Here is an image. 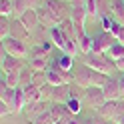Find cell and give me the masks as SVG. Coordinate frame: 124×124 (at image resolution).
Instances as JSON below:
<instances>
[{
	"mask_svg": "<svg viewBox=\"0 0 124 124\" xmlns=\"http://www.w3.org/2000/svg\"><path fill=\"white\" fill-rule=\"evenodd\" d=\"M114 64H116V70H120V72H124V56H122L120 60H116Z\"/></svg>",
	"mask_w": 124,
	"mask_h": 124,
	"instance_id": "cell-30",
	"label": "cell"
},
{
	"mask_svg": "<svg viewBox=\"0 0 124 124\" xmlns=\"http://www.w3.org/2000/svg\"><path fill=\"white\" fill-rule=\"evenodd\" d=\"M106 54H108V58H110V60H114V62H116V60H120V58L124 56V44L116 40V42L110 46V50H108Z\"/></svg>",
	"mask_w": 124,
	"mask_h": 124,
	"instance_id": "cell-18",
	"label": "cell"
},
{
	"mask_svg": "<svg viewBox=\"0 0 124 124\" xmlns=\"http://www.w3.org/2000/svg\"><path fill=\"white\" fill-rule=\"evenodd\" d=\"M10 14H14L12 0H0V16H10Z\"/></svg>",
	"mask_w": 124,
	"mask_h": 124,
	"instance_id": "cell-25",
	"label": "cell"
},
{
	"mask_svg": "<svg viewBox=\"0 0 124 124\" xmlns=\"http://www.w3.org/2000/svg\"><path fill=\"white\" fill-rule=\"evenodd\" d=\"M102 90H104L106 100H120L122 98L120 84H118V78H116V76H108L106 82H104V86H102Z\"/></svg>",
	"mask_w": 124,
	"mask_h": 124,
	"instance_id": "cell-12",
	"label": "cell"
},
{
	"mask_svg": "<svg viewBox=\"0 0 124 124\" xmlns=\"http://www.w3.org/2000/svg\"><path fill=\"white\" fill-rule=\"evenodd\" d=\"M84 124H98V118H88Z\"/></svg>",
	"mask_w": 124,
	"mask_h": 124,
	"instance_id": "cell-32",
	"label": "cell"
},
{
	"mask_svg": "<svg viewBox=\"0 0 124 124\" xmlns=\"http://www.w3.org/2000/svg\"><path fill=\"white\" fill-rule=\"evenodd\" d=\"M2 50H6L10 56H16V58H26L28 56V44L20 42V40H16L12 36L2 40Z\"/></svg>",
	"mask_w": 124,
	"mask_h": 124,
	"instance_id": "cell-8",
	"label": "cell"
},
{
	"mask_svg": "<svg viewBox=\"0 0 124 124\" xmlns=\"http://www.w3.org/2000/svg\"><path fill=\"white\" fill-rule=\"evenodd\" d=\"M68 2H72V0H68Z\"/></svg>",
	"mask_w": 124,
	"mask_h": 124,
	"instance_id": "cell-35",
	"label": "cell"
},
{
	"mask_svg": "<svg viewBox=\"0 0 124 124\" xmlns=\"http://www.w3.org/2000/svg\"><path fill=\"white\" fill-rule=\"evenodd\" d=\"M24 100H26V106L38 102V100H42V88L34 86V84L26 86V88H24Z\"/></svg>",
	"mask_w": 124,
	"mask_h": 124,
	"instance_id": "cell-16",
	"label": "cell"
},
{
	"mask_svg": "<svg viewBox=\"0 0 124 124\" xmlns=\"http://www.w3.org/2000/svg\"><path fill=\"white\" fill-rule=\"evenodd\" d=\"M110 32L114 34V38H116L118 42L124 44V24H120V22H116V20H114V24H112V28H110Z\"/></svg>",
	"mask_w": 124,
	"mask_h": 124,
	"instance_id": "cell-24",
	"label": "cell"
},
{
	"mask_svg": "<svg viewBox=\"0 0 124 124\" xmlns=\"http://www.w3.org/2000/svg\"><path fill=\"white\" fill-rule=\"evenodd\" d=\"M106 78H108L106 74L98 72V70H94V68H90L86 64H82L78 70L74 72V82L78 84V86H82L84 90L90 88V86H104Z\"/></svg>",
	"mask_w": 124,
	"mask_h": 124,
	"instance_id": "cell-1",
	"label": "cell"
},
{
	"mask_svg": "<svg viewBox=\"0 0 124 124\" xmlns=\"http://www.w3.org/2000/svg\"><path fill=\"white\" fill-rule=\"evenodd\" d=\"M82 62L86 66H90V68H94V70H98V72H102V74H106V76H112V72H114V68H116V64H114V60H110L108 58V54H98V52H88V54H82Z\"/></svg>",
	"mask_w": 124,
	"mask_h": 124,
	"instance_id": "cell-2",
	"label": "cell"
},
{
	"mask_svg": "<svg viewBox=\"0 0 124 124\" xmlns=\"http://www.w3.org/2000/svg\"><path fill=\"white\" fill-rule=\"evenodd\" d=\"M32 84L38 88H42L44 84H48L46 80V70H32Z\"/></svg>",
	"mask_w": 124,
	"mask_h": 124,
	"instance_id": "cell-21",
	"label": "cell"
},
{
	"mask_svg": "<svg viewBox=\"0 0 124 124\" xmlns=\"http://www.w3.org/2000/svg\"><path fill=\"white\" fill-rule=\"evenodd\" d=\"M114 42H116V38H114V34L110 30H100L96 36H92V52L106 54Z\"/></svg>",
	"mask_w": 124,
	"mask_h": 124,
	"instance_id": "cell-6",
	"label": "cell"
},
{
	"mask_svg": "<svg viewBox=\"0 0 124 124\" xmlns=\"http://www.w3.org/2000/svg\"><path fill=\"white\" fill-rule=\"evenodd\" d=\"M50 114H52V118H54V124H56V122H66L72 116L66 104H58V102L56 104H50Z\"/></svg>",
	"mask_w": 124,
	"mask_h": 124,
	"instance_id": "cell-14",
	"label": "cell"
},
{
	"mask_svg": "<svg viewBox=\"0 0 124 124\" xmlns=\"http://www.w3.org/2000/svg\"><path fill=\"white\" fill-rule=\"evenodd\" d=\"M88 16H98V0H86Z\"/></svg>",
	"mask_w": 124,
	"mask_h": 124,
	"instance_id": "cell-27",
	"label": "cell"
},
{
	"mask_svg": "<svg viewBox=\"0 0 124 124\" xmlns=\"http://www.w3.org/2000/svg\"><path fill=\"white\" fill-rule=\"evenodd\" d=\"M22 68H24L22 58L10 56L6 50H2V72H6V74H18Z\"/></svg>",
	"mask_w": 124,
	"mask_h": 124,
	"instance_id": "cell-10",
	"label": "cell"
},
{
	"mask_svg": "<svg viewBox=\"0 0 124 124\" xmlns=\"http://www.w3.org/2000/svg\"><path fill=\"white\" fill-rule=\"evenodd\" d=\"M56 124H66V122H56Z\"/></svg>",
	"mask_w": 124,
	"mask_h": 124,
	"instance_id": "cell-34",
	"label": "cell"
},
{
	"mask_svg": "<svg viewBox=\"0 0 124 124\" xmlns=\"http://www.w3.org/2000/svg\"><path fill=\"white\" fill-rule=\"evenodd\" d=\"M36 12H38V20H40V26H44V28L58 26V22H56V18H54V14L50 12V8H48V6H46L44 2L36 8Z\"/></svg>",
	"mask_w": 124,
	"mask_h": 124,
	"instance_id": "cell-13",
	"label": "cell"
},
{
	"mask_svg": "<svg viewBox=\"0 0 124 124\" xmlns=\"http://www.w3.org/2000/svg\"><path fill=\"white\" fill-rule=\"evenodd\" d=\"M104 102H106V96H104L102 86H90V88L84 90V104L88 108L98 112L100 108L104 106Z\"/></svg>",
	"mask_w": 124,
	"mask_h": 124,
	"instance_id": "cell-5",
	"label": "cell"
},
{
	"mask_svg": "<svg viewBox=\"0 0 124 124\" xmlns=\"http://www.w3.org/2000/svg\"><path fill=\"white\" fill-rule=\"evenodd\" d=\"M54 62L62 68V70H68V72H72V66H74V56H70V54H66V52H62L58 58H54Z\"/></svg>",
	"mask_w": 124,
	"mask_h": 124,
	"instance_id": "cell-17",
	"label": "cell"
},
{
	"mask_svg": "<svg viewBox=\"0 0 124 124\" xmlns=\"http://www.w3.org/2000/svg\"><path fill=\"white\" fill-rule=\"evenodd\" d=\"M30 124H54V118H52L50 110H46L44 114H40V116H38V118H34Z\"/></svg>",
	"mask_w": 124,
	"mask_h": 124,
	"instance_id": "cell-26",
	"label": "cell"
},
{
	"mask_svg": "<svg viewBox=\"0 0 124 124\" xmlns=\"http://www.w3.org/2000/svg\"><path fill=\"white\" fill-rule=\"evenodd\" d=\"M98 116L104 118V120H110V122L118 124L120 118L124 116V98H120V100H106L104 106L98 110Z\"/></svg>",
	"mask_w": 124,
	"mask_h": 124,
	"instance_id": "cell-3",
	"label": "cell"
},
{
	"mask_svg": "<svg viewBox=\"0 0 124 124\" xmlns=\"http://www.w3.org/2000/svg\"><path fill=\"white\" fill-rule=\"evenodd\" d=\"M24 2H26V6L30 10H36L38 6H40V0H24Z\"/></svg>",
	"mask_w": 124,
	"mask_h": 124,
	"instance_id": "cell-28",
	"label": "cell"
},
{
	"mask_svg": "<svg viewBox=\"0 0 124 124\" xmlns=\"http://www.w3.org/2000/svg\"><path fill=\"white\" fill-rule=\"evenodd\" d=\"M44 4L50 8V12L54 14L56 22H64L66 18H70V12H72V6H68L66 0H44Z\"/></svg>",
	"mask_w": 124,
	"mask_h": 124,
	"instance_id": "cell-7",
	"label": "cell"
},
{
	"mask_svg": "<svg viewBox=\"0 0 124 124\" xmlns=\"http://www.w3.org/2000/svg\"><path fill=\"white\" fill-rule=\"evenodd\" d=\"M20 20H22V24H24L32 34L36 32V28H40V20H38V12L36 10H26L20 16Z\"/></svg>",
	"mask_w": 124,
	"mask_h": 124,
	"instance_id": "cell-15",
	"label": "cell"
},
{
	"mask_svg": "<svg viewBox=\"0 0 124 124\" xmlns=\"http://www.w3.org/2000/svg\"><path fill=\"white\" fill-rule=\"evenodd\" d=\"M78 50H80V54H88V52H92V36L84 34L82 38H78Z\"/></svg>",
	"mask_w": 124,
	"mask_h": 124,
	"instance_id": "cell-20",
	"label": "cell"
},
{
	"mask_svg": "<svg viewBox=\"0 0 124 124\" xmlns=\"http://www.w3.org/2000/svg\"><path fill=\"white\" fill-rule=\"evenodd\" d=\"M118 124H124V116H122V118H120V122H118Z\"/></svg>",
	"mask_w": 124,
	"mask_h": 124,
	"instance_id": "cell-33",
	"label": "cell"
},
{
	"mask_svg": "<svg viewBox=\"0 0 124 124\" xmlns=\"http://www.w3.org/2000/svg\"><path fill=\"white\" fill-rule=\"evenodd\" d=\"M10 24H12V20L8 16H0V38H8L10 36Z\"/></svg>",
	"mask_w": 124,
	"mask_h": 124,
	"instance_id": "cell-22",
	"label": "cell"
},
{
	"mask_svg": "<svg viewBox=\"0 0 124 124\" xmlns=\"http://www.w3.org/2000/svg\"><path fill=\"white\" fill-rule=\"evenodd\" d=\"M82 102H84L82 98L70 96V100L66 102V106H68V110H70V114H72V116H78V114H80V110H82Z\"/></svg>",
	"mask_w": 124,
	"mask_h": 124,
	"instance_id": "cell-19",
	"label": "cell"
},
{
	"mask_svg": "<svg viewBox=\"0 0 124 124\" xmlns=\"http://www.w3.org/2000/svg\"><path fill=\"white\" fill-rule=\"evenodd\" d=\"M18 74H20V72H18ZM18 74H6V72H2V78H0V80H4L10 88H18V86H20V78H18Z\"/></svg>",
	"mask_w": 124,
	"mask_h": 124,
	"instance_id": "cell-23",
	"label": "cell"
},
{
	"mask_svg": "<svg viewBox=\"0 0 124 124\" xmlns=\"http://www.w3.org/2000/svg\"><path fill=\"white\" fill-rule=\"evenodd\" d=\"M50 104H52V102H48V100H44V98L38 100V102H34V104H28V106L24 108V116L32 122L34 118H38V116L44 114L46 110H50Z\"/></svg>",
	"mask_w": 124,
	"mask_h": 124,
	"instance_id": "cell-11",
	"label": "cell"
},
{
	"mask_svg": "<svg viewBox=\"0 0 124 124\" xmlns=\"http://www.w3.org/2000/svg\"><path fill=\"white\" fill-rule=\"evenodd\" d=\"M66 124H84V122H80V120H78V116H70V118L66 120Z\"/></svg>",
	"mask_w": 124,
	"mask_h": 124,
	"instance_id": "cell-31",
	"label": "cell"
},
{
	"mask_svg": "<svg viewBox=\"0 0 124 124\" xmlns=\"http://www.w3.org/2000/svg\"><path fill=\"white\" fill-rule=\"evenodd\" d=\"M46 80L52 86H64V84H72L74 82V72L62 70L56 62H50V68L46 70Z\"/></svg>",
	"mask_w": 124,
	"mask_h": 124,
	"instance_id": "cell-4",
	"label": "cell"
},
{
	"mask_svg": "<svg viewBox=\"0 0 124 124\" xmlns=\"http://www.w3.org/2000/svg\"><path fill=\"white\" fill-rule=\"evenodd\" d=\"M10 36L16 38V40H20V42H24V44H30V42H32V32L22 24L20 18L12 20V24H10Z\"/></svg>",
	"mask_w": 124,
	"mask_h": 124,
	"instance_id": "cell-9",
	"label": "cell"
},
{
	"mask_svg": "<svg viewBox=\"0 0 124 124\" xmlns=\"http://www.w3.org/2000/svg\"><path fill=\"white\" fill-rule=\"evenodd\" d=\"M118 84H120V94L124 98V72H120V76H118Z\"/></svg>",
	"mask_w": 124,
	"mask_h": 124,
	"instance_id": "cell-29",
	"label": "cell"
}]
</instances>
